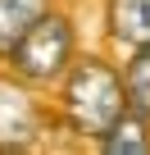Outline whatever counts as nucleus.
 <instances>
[{
  "label": "nucleus",
  "instance_id": "obj_3",
  "mask_svg": "<svg viewBox=\"0 0 150 155\" xmlns=\"http://www.w3.org/2000/svg\"><path fill=\"white\" fill-rule=\"evenodd\" d=\"M46 128L41 101L32 96V82L5 73L0 78V150H27Z\"/></svg>",
  "mask_w": 150,
  "mask_h": 155
},
{
  "label": "nucleus",
  "instance_id": "obj_2",
  "mask_svg": "<svg viewBox=\"0 0 150 155\" xmlns=\"http://www.w3.org/2000/svg\"><path fill=\"white\" fill-rule=\"evenodd\" d=\"M73 59H78V28H73V18L59 14V9H41V14L32 18V28H27V32L9 46V55H5L9 73L23 78V82H32V87L59 82Z\"/></svg>",
  "mask_w": 150,
  "mask_h": 155
},
{
  "label": "nucleus",
  "instance_id": "obj_6",
  "mask_svg": "<svg viewBox=\"0 0 150 155\" xmlns=\"http://www.w3.org/2000/svg\"><path fill=\"white\" fill-rule=\"evenodd\" d=\"M123 96H127V110L150 119V41L132 46V59L123 64Z\"/></svg>",
  "mask_w": 150,
  "mask_h": 155
},
{
  "label": "nucleus",
  "instance_id": "obj_1",
  "mask_svg": "<svg viewBox=\"0 0 150 155\" xmlns=\"http://www.w3.org/2000/svg\"><path fill=\"white\" fill-rule=\"evenodd\" d=\"M123 110H127L123 73L109 68L105 59L78 55V59L68 64V73L59 78V119L68 123V132L100 141Z\"/></svg>",
  "mask_w": 150,
  "mask_h": 155
},
{
  "label": "nucleus",
  "instance_id": "obj_4",
  "mask_svg": "<svg viewBox=\"0 0 150 155\" xmlns=\"http://www.w3.org/2000/svg\"><path fill=\"white\" fill-rule=\"evenodd\" d=\"M109 37L123 46H145L150 41V0H109L105 5Z\"/></svg>",
  "mask_w": 150,
  "mask_h": 155
},
{
  "label": "nucleus",
  "instance_id": "obj_7",
  "mask_svg": "<svg viewBox=\"0 0 150 155\" xmlns=\"http://www.w3.org/2000/svg\"><path fill=\"white\" fill-rule=\"evenodd\" d=\"M50 9V0H0V59L9 55V46L32 28V18Z\"/></svg>",
  "mask_w": 150,
  "mask_h": 155
},
{
  "label": "nucleus",
  "instance_id": "obj_5",
  "mask_svg": "<svg viewBox=\"0 0 150 155\" xmlns=\"http://www.w3.org/2000/svg\"><path fill=\"white\" fill-rule=\"evenodd\" d=\"M96 146H100L105 155H145V150H150V119L136 114V110H123Z\"/></svg>",
  "mask_w": 150,
  "mask_h": 155
}]
</instances>
